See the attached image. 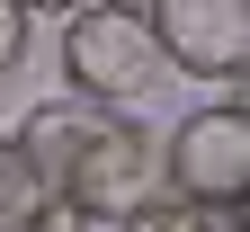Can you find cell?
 <instances>
[{
  "mask_svg": "<svg viewBox=\"0 0 250 232\" xmlns=\"http://www.w3.org/2000/svg\"><path fill=\"white\" fill-rule=\"evenodd\" d=\"M161 179L179 206H197L224 223L241 196H250V116L232 98H214V107H188L170 134H161Z\"/></svg>",
  "mask_w": 250,
  "mask_h": 232,
  "instance_id": "1",
  "label": "cell"
},
{
  "mask_svg": "<svg viewBox=\"0 0 250 232\" xmlns=\"http://www.w3.org/2000/svg\"><path fill=\"white\" fill-rule=\"evenodd\" d=\"M170 63L152 45V9H72L62 18V81L72 98H99V107H125L161 81Z\"/></svg>",
  "mask_w": 250,
  "mask_h": 232,
  "instance_id": "2",
  "label": "cell"
},
{
  "mask_svg": "<svg viewBox=\"0 0 250 232\" xmlns=\"http://www.w3.org/2000/svg\"><path fill=\"white\" fill-rule=\"evenodd\" d=\"M54 196H72V206H89V214H107V223H125V214H143L152 196H170V179H161V134L152 125H134V116H107L99 134H89L72 161H62V179H54Z\"/></svg>",
  "mask_w": 250,
  "mask_h": 232,
  "instance_id": "3",
  "label": "cell"
},
{
  "mask_svg": "<svg viewBox=\"0 0 250 232\" xmlns=\"http://www.w3.org/2000/svg\"><path fill=\"white\" fill-rule=\"evenodd\" d=\"M152 45L188 81H241L250 72V0H152Z\"/></svg>",
  "mask_w": 250,
  "mask_h": 232,
  "instance_id": "4",
  "label": "cell"
},
{
  "mask_svg": "<svg viewBox=\"0 0 250 232\" xmlns=\"http://www.w3.org/2000/svg\"><path fill=\"white\" fill-rule=\"evenodd\" d=\"M54 206L45 170L18 152V134H0V232H36V214Z\"/></svg>",
  "mask_w": 250,
  "mask_h": 232,
  "instance_id": "5",
  "label": "cell"
},
{
  "mask_svg": "<svg viewBox=\"0 0 250 232\" xmlns=\"http://www.w3.org/2000/svg\"><path fill=\"white\" fill-rule=\"evenodd\" d=\"M116 232H224L214 214H197V206H179V196H152L143 214H125Z\"/></svg>",
  "mask_w": 250,
  "mask_h": 232,
  "instance_id": "6",
  "label": "cell"
},
{
  "mask_svg": "<svg viewBox=\"0 0 250 232\" xmlns=\"http://www.w3.org/2000/svg\"><path fill=\"white\" fill-rule=\"evenodd\" d=\"M27 45H36V9H18V0H0V72H18Z\"/></svg>",
  "mask_w": 250,
  "mask_h": 232,
  "instance_id": "7",
  "label": "cell"
},
{
  "mask_svg": "<svg viewBox=\"0 0 250 232\" xmlns=\"http://www.w3.org/2000/svg\"><path fill=\"white\" fill-rule=\"evenodd\" d=\"M36 232H116L107 214H89V206H72V196H54V206L36 214Z\"/></svg>",
  "mask_w": 250,
  "mask_h": 232,
  "instance_id": "8",
  "label": "cell"
},
{
  "mask_svg": "<svg viewBox=\"0 0 250 232\" xmlns=\"http://www.w3.org/2000/svg\"><path fill=\"white\" fill-rule=\"evenodd\" d=\"M224 232H250V196H241V206H232V214H224Z\"/></svg>",
  "mask_w": 250,
  "mask_h": 232,
  "instance_id": "9",
  "label": "cell"
},
{
  "mask_svg": "<svg viewBox=\"0 0 250 232\" xmlns=\"http://www.w3.org/2000/svg\"><path fill=\"white\" fill-rule=\"evenodd\" d=\"M232 107H241V116H250V72H241V81H232Z\"/></svg>",
  "mask_w": 250,
  "mask_h": 232,
  "instance_id": "10",
  "label": "cell"
}]
</instances>
